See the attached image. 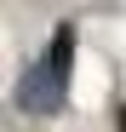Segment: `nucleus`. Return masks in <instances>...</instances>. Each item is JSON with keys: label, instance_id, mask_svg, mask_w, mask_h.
Listing matches in <instances>:
<instances>
[{"label": "nucleus", "instance_id": "1", "mask_svg": "<svg viewBox=\"0 0 126 132\" xmlns=\"http://www.w3.org/2000/svg\"><path fill=\"white\" fill-rule=\"evenodd\" d=\"M63 92H69V75H63L52 57H34L23 69V80H17V109H23V115H57Z\"/></svg>", "mask_w": 126, "mask_h": 132}, {"label": "nucleus", "instance_id": "2", "mask_svg": "<svg viewBox=\"0 0 126 132\" xmlns=\"http://www.w3.org/2000/svg\"><path fill=\"white\" fill-rule=\"evenodd\" d=\"M120 121H126V115H120Z\"/></svg>", "mask_w": 126, "mask_h": 132}]
</instances>
